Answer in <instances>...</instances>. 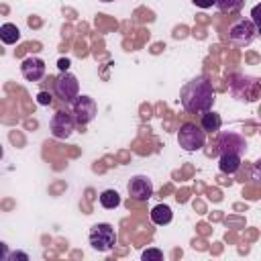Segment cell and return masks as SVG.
Segmentation results:
<instances>
[{
	"mask_svg": "<svg viewBox=\"0 0 261 261\" xmlns=\"http://www.w3.org/2000/svg\"><path fill=\"white\" fill-rule=\"evenodd\" d=\"M143 261H161L163 259V253L159 251V249H147V251H143Z\"/></svg>",
	"mask_w": 261,
	"mask_h": 261,
	"instance_id": "cell-18",
	"label": "cell"
},
{
	"mask_svg": "<svg viewBox=\"0 0 261 261\" xmlns=\"http://www.w3.org/2000/svg\"><path fill=\"white\" fill-rule=\"evenodd\" d=\"M198 8H210L212 4H216V0H192Z\"/></svg>",
	"mask_w": 261,
	"mask_h": 261,
	"instance_id": "cell-22",
	"label": "cell"
},
{
	"mask_svg": "<svg viewBox=\"0 0 261 261\" xmlns=\"http://www.w3.org/2000/svg\"><path fill=\"white\" fill-rule=\"evenodd\" d=\"M245 0H216V6L220 12H239Z\"/></svg>",
	"mask_w": 261,
	"mask_h": 261,
	"instance_id": "cell-17",
	"label": "cell"
},
{
	"mask_svg": "<svg viewBox=\"0 0 261 261\" xmlns=\"http://www.w3.org/2000/svg\"><path fill=\"white\" fill-rule=\"evenodd\" d=\"M57 67H59L61 71H67V67H69V59H59V61H57Z\"/></svg>",
	"mask_w": 261,
	"mask_h": 261,
	"instance_id": "cell-23",
	"label": "cell"
},
{
	"mask_svg": "<svg viewBox=\"0 0 261 261\" xmlns=\"http://www.w3.org/2000/svg\"><path fill=\"white\" fill-rule=\"evenodd\" d=\"M214 100V88L204 75H198L181 86L179 102L186 112H206L212 108Z\"/></svg>",
	"mask_w": 261,
	"mask_h": 261,
	"instance_id": "cell-1",
	"label": "cell"
},
{
	"mask_svg": "<svg viewBox=\"0 0 261 261\" xmlns=\"http://www.w3.org/2000/svg\"><path fill=\"white\" fill-rule=\"evenodd\" d=\"M100 204H102V208H106V210L118 208V206H120V196H118V192H116V190H104V192L100 194Z\"/></svg>",
	"mask_w": 261,
	"mask_h": 261,
	"instance_id": "cell-16",
	"label": "cell"
},
{
	"mask_svg": "<svg viewBox=\"0 0 261 261\" xmlns=\"http://www.w3.org/2000/svg\"><path fill=\"white\" fill-rule=\"evenodd\" d=\"M251 20H253V24L257 27V31H261V2L251 8Z\"/></svg>",
	"mask_w": 261,
	"mask_h": 261,
	"instance_id": "cell-19",
	"label": "cell"
},
{
	"mask_svg": "<svg viewBox=\"0 0 261 261\" xmlns=\"http://www.w3.org/2000/svg\"><path fill=\"white\" fill-rule=\"evenodd\" d=\"M20 73H22V77H24L27 82H39V80L45 75V61H43L41 57L31 55V57L22 59V63H20Z\"/></svg>",
	"mask_w": 261,
	"mask_h": 261,
	"instance_id": "cell-11",
	"label": "cell"
},
{
	"mask_svg": "<svg viewBox=\"0 0 261 261\" xmlns=\"http://www.w3.org/2000/svg\"><path fill=\"white\" fill-rule=\"evenodd\" d=\"M257 37V27L253 24V20L247 18H239L228 27V41L237 47H245L249 45L253 39Z\"/></svg>",
	"mask_w": 261,
	"mask_h": 261,
	"instance_id": "cell-5",
	"label": "cell"
},
{
	"mask_svg": "<svg viewBox=\"0 0 261 261\" xmlns=\"http://www.w3.org/2000/svg\"><path fill=\"white\" fill-rule=\"evenodd\" d=\"M71 110H73L71 114L75 116L77 124H88V122L94 120V116L98 112V106H96L94 98H90V96H77V100L71 104Z\"/></svg>",
	"mask_w": 261,
	"mask_h": 261,
	"instance_id": "cell-8",
	"label": "cell"
},
{
	"mask_svg": "<svg viewBox=\"0 0 261 261\" xmlns=\"http://www.w3.org/2000/svg\"><path fill=\"white\" fill-rule=\"evenodd\" d=\"M75 124H77V120H75L73 114L59 110V112L53 114V118L49 122V128H51V135L55 139H69L71 133L75 130Z\"/></svg>",
	"mask_w": 261,
	"mask_h": 261,
	"instance_id": "cell-6",
	"label": "cell"
},
{
	"mask_svg": "<svg viewBox=\"0 0 261 261\" xmlns=\"http://www.w3.org/2000/svg\"><path fill=\"white\" fill-rule=\"evenodd\" d=\"M88 239H90L92 249H94V251H100V253H108V251H112L114 245H116V232H114L112 224H108V222H98V224H94V226L90 228Z\"/></svg>",
	"mask_w": 261,
	"mask_h": 261,
	"instance_id": "cell-2",
	"label": "cell"
},
{
	"mask_svg": "<svg viewBox=\"0 0 261 261\" xmlns=\"http://www.w3.org/2000/svg\"><path fill=\"white\" fill-rule=\"evenodd\" d=\"M100 2H114V0H100Z\"/></svg>",
	"mask_w": 261,
	"mask_h": 261,
	"instance_id": "cell-24",
	"label": "cell"
},
{
	"mask_svg": "<svg viewBox=\"0 0 261 261\" xmlns=\"http://www.w3.org/2000/svg\"><path fill=\"white\" fill-rule=\"evenodd\" d=\"M51 100H53V96H51L49 92H39V94H37V102H39L41 106H49Z\"/></svg>",
	"mask_w": 261,
	"mask_h": 261,
	"instance_id": "cell-20",
	"label": "cell"
},
{
	"mask_svg": "<svg viewBox=\"0 0 261 261\" xmlns=\"http://www.w3.org/2000/svg\"><path fill=\"white\" fill-rule=\"evenodd\" d=\"M200 126H202L206 133H216V130H220V126H222V118H220L218 112H214V110L210 108V110H206V112L202 114Z\"/></svg>",
	"mask_w": 261,
	"mask_h": 261,
	"instance_id": "cell-13",
	"label": "cell"
},
{
	"mask_svg": "<svg viewBox=\"0 0 261 261\" xmlns=\"http://www.w3.org/2000/svg\"><path fill=\"white\" fill-rule=\"evenodd\" d=\"M171 218H173V212H171V208H169L167 204H157V206L151 208V220H153L157 226L169 224Z\"/></svg>",
	"mask_w": 261,
	"mask_h": 261,
	"instance_id": "cell-14",
	"label": "cell"
},
{
	"mask_svg": "<svg viewBox=\"0 0 261 261\" xmlns=\"http://www.w3.org/2000/svg\"><path fill=\"white\" fill-rule=\"evenodd\" d=\"M53 90H55V96H57L61 102L73 104V102L77 100V96H80V82H77V77H75L73 73L61 71L59 77H57L55 84H53Z\"/></svg>",
	"mask_w": 261,
	"mask_h": 261,
	"instance_id": "cell-4",
	"label": "cell"
},
{
	"mask_svg": "<svg viewBox=\"0 0 261 261\" xmlns=\"http://www.w3.org/2000/svg\"><path fill=\"white\" fill-rule=\"evenodd\" d=\"M126 190H128V196L133 200H149L153 196V184H151V179L147 175H135V177H130Z\"/></svg>",
	"mask_w": 261,
	"mask_h": 261,
	"instance_id": "cell-10",
	"label": "cell"
},
{
	"mask_svg": "<svg viewBox=\"0 0 261 261\" xmlns=\"http://www.w3.org/2000/svg\"><path fill=\"white\" fill-rule=\"evenodd\" d=\"M218 151L220 153H237V155H245L247 151V141L243 135L232 133V130H224L218 135Z\"/></svg>",
	"mask_w": 261,
	"mask_h": 261,
	"instance_id": "cell-9",
	"label": "cell"
},
{
	"mask_svg": "<svg viewBox=\"0 0 261 261\" xmlns=\"http://www.w3.org/2000/svg\"><path fill=\"white\" fill-rule=\"evenodd\" d=\"M177 143L186 151H200L206 143V130L194 122H186L177 130Z\"/></svg>",
	"mask_w": 261,
	"mask_h": 261,
	"instance_id": "cell-3",
	"label": "cell"
},
{
	"mask_svg": "<svg viewBox=\"0 0 261 261\" xmlns=\"http://www.w3.org/2000/svg\"><path fill=\"white\" fill-rule=\"evenodd\" d=\"M241 157L243 155H237V153H220V159H218V167L222 173H234L239 171L241 167Z\"/></svg>",
	"mask_w": 261,
	"mask_h": 261,
	"instance_id": "cell-12",
	"label": "cell"
},
{
	"mask_svg": "<svg viewBox=\"0 0 261 261\" xmlns=\"http://www.w3.org/2000/svg\"><path fill=\"white\" fill-rule=\"evenodd\" d=\"M230 92L237 100H255L257 94H259V84L255 77H249V75H237L230 84Z\"/></svg>",
	"mask_w": 261,
	"mask_h": 261,
	"instance_id": "cell-7",
	"label": "cell"
},
{
	"mask_svg": "<svg viewBox=\"0 0 261 261\" xmlns=\"http://www.w3.org/2000/svg\"><path fill=\"white\" fill-rule=\"evenodd\" d=\"M251 175H253V179L261 181V159H257V161H255V165H253V171H251Z\"/></svg>",
	"mask_w": 261,
	"mask_h": 261,
	"instance_id": "cell-21",
	"label": "cell"
},
{
	"mask_svg": "<svg viewBox=\"0 0 261 261\" xmlns=\"http://www.w3.org/2000/svg\"><path fill=\"white\" fill-rule=\"evenodd\" d=\"M0 39H2V43H6V45H14V43L20 39L18 27L12 24V22H4V24L0 27Z\"/></svg>",
	"mask_w": 261,
	"mask_h": 261,
	"instance_id": "cell-15",
	"label": "cell"
}]
</instances>
